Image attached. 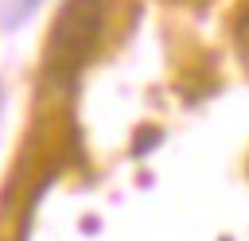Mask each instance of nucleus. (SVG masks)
Returning <instances> with one entry per match:
<instances>
[{
	"mask_svg": "<svg viewBox=\"0 0 249 241\" xmlns=\"http://www.w3.org/2000/svg\"><path fill=\"white\" fill-rule=\"evenodd\" d=\"M101 19H105L101 0H66L58 8L51 39H47V58L54 74H74L93 54L101 39Z\"/></svg>",
	"mask_w": 249,
	"mask_h": 241,
	"instance_id": "obj_1",
	"label": "nucleus"
},
{
	"mask_svg": "<svg viewBox=\"0 0 249 241\" xmlns=\"http://www.w3.org/2000/svg\"><path fill=\"white\" fill-rule=\"evenodd\" d=\"M156 140H160V128H152V124H148V128H140V132H136V148H132V152H136V155H148Z\"/></svg>",
	"mask_w": 249,
	"mask_h": 241,
	"instance_id": "obj_2",
	"label": "nucleus"
}]
</instances>
